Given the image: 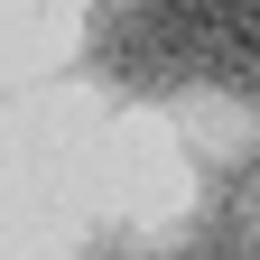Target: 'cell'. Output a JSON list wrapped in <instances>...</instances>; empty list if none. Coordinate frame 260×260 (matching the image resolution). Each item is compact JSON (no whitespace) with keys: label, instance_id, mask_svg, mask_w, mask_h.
Wrapping results in <instances>:
<instances>
[{"label":"cell","instance_id":"obj_1","mask_svg":"<svg viewBox=\"0 0 260 260\" xmlns=\"http://www.w3.org/2000/svg\"><path fill=\"white\" fill-rule=\"evenodd\" d=\"M93 47H103V75L121 93H177V84H195V19L168 10V0H121Z\"/></svg>","mask_w":260,"mask_h":260},{"label":"cell","instance_id":"obj_3","mask_svg":"<svg viewBox=\"0 0 260 260\" xmlns=\"http://www.w3.org/2000/svg\"><path fill=\"white\" fill-rule=\"evenodd\" d=\"M168 10H186V19H205V10H223V0H168Z\"/></svg>","mask_w":260,"mask_h":260},{"label":"cell","instance_id":"obj_2","mask_svg":"<svg viewBox=\"0 0 260 260\" xmlns=\"http://www.w3.org/2000/svg\"><path fill=\"white\" fill-rule=\"evenodd\" d=\"M177 260H260V233H251L242 214H223V223H205V233H195Z\"/></svg>","mask_w":260,"mask_h":260}]
</instances>
